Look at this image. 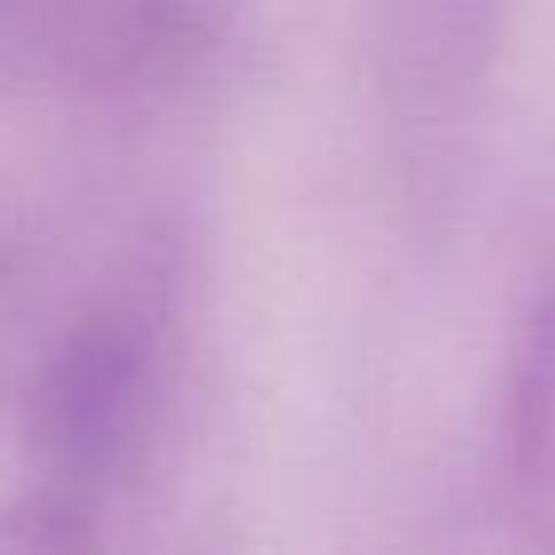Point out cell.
<instances>
[{"label": "cell", "instance_id": "3957f363", "mask_svg": "<svg viewBox=\"0 0 555 555\" xmlns=\"http://www.w3.org/2000/svg\"><path fill=\"white\" fill-rule=\"evenodd\" d=\"M0 555H83V521L64 488L0 507Z\"/></svg>", "mask_w": 555, "mask_h": 555}, {"label": "cell", "instance_id": "7a4b0ae2", "mask_svg": "<svg viewBox=\"0 0 555 555\" xmlns=\"http://www.w3.org/2000/svg\"><path fill=\"white\" fill-rule=\"evenodd\" d=\"M512 443L537 521L555 546V287L527 317L512 371Z\"/></svg>", "mask_w": 555, "mask_h": 555}, {"label": "cell", "instance_id": "6da1fadb", "mask_svg": "<svg viewBox=\"0 0 555 555\" xmlns=\"http://www.w3.org/2000/svg\"><path fill=\"white\" fill-rule=\"evenodd\" d=\"M137 380V351L117 332H88L74 341L44 390V434L68 478H83L107 453L122 404Z\"/></svg>", "mask_w": 555, "mask_h": 555}]
</instances>
